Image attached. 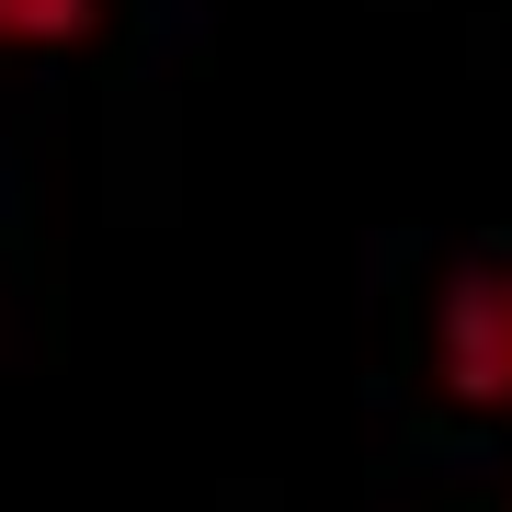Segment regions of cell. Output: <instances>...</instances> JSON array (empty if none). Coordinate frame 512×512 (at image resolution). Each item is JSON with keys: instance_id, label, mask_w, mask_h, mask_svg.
Returning a JSON list of instances; mask_svg holds the SVG:
<instances>
[{"instance_id": "6da1fadb", "label": "cell", "mask_w": 512, "mask_h": 512, "mask_svg": "<svg viewBox=\"0 0 512 512\" xmlns=\"http://www.w3.org/2000/svg\"><path fill=\"white\" fill-rule=\"evenodd\" d=\"M433 376L456 410L512 421V251H478L433 296Z\"/></svg>"}, {"instance_id": "7a4b0ae2", "label": "cell", "mask_w": 512, "mask_h": 512, "mask_svg": "<svg viewBox=\"0 0 512 512\" xmlns=\"http://www.w3.org/2000/svg\"><path fill=\"white\" fill-rule=\"evenodd\" d=\"M103 35V0H0V57H69Z\"/></svg>"}]
</instances>
